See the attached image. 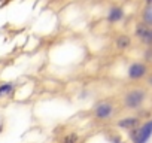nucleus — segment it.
Returning a JSON list of instances; mask_svg holds the SVG:
<instances>
[{
    "mask_svg": "<svg viewBox=\"0 0 152 143\" xmlns=\"http://www.w3.org/2000/svg\"><path fill=\"white\" fill-rule=\"evenodd\" d=\"M146 98H148V93L145 88H131L124 94L122 103L127 110H137L143 106Z\"/></svg>",
    "mask_w": 152,
    "mask_h": 143,
    "instance_id": "nucleus-1",
    "label": "nucleus"
},
{
    "mask_svg": "<svg viewBox=\"0 0 152 143\" xmlns=\"http://www.w3.org/2000/svg\"><path fill=\"white\" fill-rule=\"evenodd\" d=\"M128 137L133 143H148V140L152 137V119L146 121L137 128L130 130Z\"/></svg>",
    "mask_w": 152,
    "mask_h": 143,
    "instance_id": "nucleus-2",
    "label": "nucleus"
},
{
    "mask_svg": "<svg viewBox=\"0 0 152 143\" xmlns=\"http://www.w3.org/2000/svg\"><path fill=\"white\" fill-rule=\"evenodd\" d=\"M113 113H115V106H113V103H110V101L103 100V101H99V103L94 104L93 115H94V118L99 119V121L110 119V118L113 116Z\"/></svg>",
    "mask_w": 152,
    "mask_h": 143,
    "instance_id": "nucleus-3",
    "label": "nucleus"
},
{
    "mask_svg": "<svg viewBox=\"0 0 152 143\" xmlns=\"http://www.w3.org/2000/svg\"><path fill=\"white\" fill-rule=\"evenodd\" d=\"M148 73H149V67H148L146 63H142V61L131 63L128 70H127V76H128L130 81H140Z\"/></svg>",
    "mask_w": 152,
    "mask_h": 143,
    "instance_id": "nucleus-4",
    "label": "nucleus"
},
{
    "mask_svg": "<svg viewBox=\"0 0 152 143\" xmlns=\"http://www.w3.org/2000/svg\"><path fill=\"white\" fill-rule=\"evenodd\" d=\"M124 17H125L124 9L119 8V6H113V8H110V9L107 11L106 20H107V23H110V24H116V23L122 21Z\"/></svg>",
    "mask_w": 152,
    "mask_h": 143,
    "instance_id": "nucleus-5",
    "label": "nucleus"
},
{
    "mask_svg": "<svg viewBox=\"0 0 152 143\" xmlns=\"http://www.w3.org/2000/svg\"><path fill=\"white\" fill-rule=\"evenodd\" d=\"M116 127L130 131V130L139 127V118H137V116H125V118H121V119L116 122Z\"/></svg>",
    "mask_w": 152,
    "mask_h": 143,
    "instance_id": "nucleus-6",
    "label": "nucleus"
},
{
    "mask_svg": "<svg viewBox=\"0 0 152 143\" xmlns=\"http://www.w3.org/2000/svg\"><path fill=\"white\" fill-rule=\"evenodd\" d=\"M131 46V37L128 34H118L115 39V48L118 51H127Z\"/></svg>",
    "mask_w": 152,
    "mask_h": 143,
    "instance_id": "nucleus-7",
    "label": "nucleus"
},
{
    "mask_svg": "<svg viewBox=\"0 0 152 143\" xmlns=\"http://www.w3.org/2000/svg\"><path fill=\"white\" fill-rule=\"evenodd\" d=\"M15 90V84L12 82H5L0 85V98H5V97H9Z\"/></svg>",
    "mask_w": 152,
    "mask_h": 143,
    "instance_id": "nucleus-8",
    "label": "nucleus"
},
{
    "mask_svg": "<svg viewBox=\"0 0 152 143\" xmlns=\"http://www.w3.org/2000/svg\"><path fill=\"white\" fill-rule=\"evenodd\" d=\"M149 28H151L149 26H146L145 23H142V21H140V23L136 26V28H134V36H136L139 40H142V39L145 37V34L148 33V30H149Z\"/></svg>",
    "mask_w": 152,
    "mask_h": 143,
    "instance_id": "nucleus-9",
    "label": "nucleus"
},
{
    "mask_svg": "<svg viewBox=\"0 0 152 143\" xmlns=\"http://www.w3.org/2000/svg\"><path fill=\"white\" fill-rule=\"evenodd\" d=\"M61 143H79V134L75 131H70V133L63 136Z\"/></svg>",
    "mask_w": 152,
    "mask_h": 143,
    "instance_id": "nucleus-10",
    "label": "nucleus"
},
{
    "mask_svg": "<svg viewBox=\"0 0 152 143\" xmlns=\"http://www.w3.org/2000/svg\"><path fill=\"white\" fill-rule=\"evenodd\" d=\"M142 23H145L146 26L152 27V8H151V6H148V8L145 9V12H143V20H142Z\"/></svg>",
    "mask_w": 152,
    "mask_h": 143,
    "instance_id": "nucleus-11",
    "label": "nucleus"
},
{
    "mask_svg": "<svg viewBox=\"0 0 152 143\" xmlns=\"http://www.w3.org/2000/svg\"><path fill=\"white\" fill-rule=\"evenodd\" d=\"M140 42H142L143 45H146V46H151V45H152V27L148 30V33L145 34V37H143Z\"/></svg>",
    "mask_w": 152,
    "mask_h": 143,
    "instance_id": "nucleus-12",
    "label": "nucleus"
},
{
    "mask_svg": "<svg viewBox=\"0 0 152 143\" xmlns=\"http://www.w3.org/2000/svg\"><path fill=\"white\" fill-rule=\"evenodd\" d=\"M107 140H109V143H124V140H122V137H121L119 134H116V133H113V134H110V136L107 137Z\"/></svg>",
    "mask_w": 152,
    "mask_h": 143,
    "instance_id": "nucleus-13",
    "label": "nucleus"
},
{
    "mask_svg": "<svg viewBox=\"0 0 152 143\" xmlns=\"http://www.w3.org/2000/svg\"><path fill=\"white\" fill-rule=\"evenodd\" d=\"M146 2V5H152V0H145Z\"/></svg>",
    "mask_w": 152,
    "mask_h": 143,
    "instance_id": "nucleus-14",
    "label": "nucleus"
},
{
    "mask_svg": "<svg viewBox=\"0 0 152 143\" xmlns=\"http://www.w3.org/2000/svg\"><path fill=\"white\" fill-rule=\"evenodd\" d=\"M151 85H152V79H151Z\"/></svg>",
    "mask_w": 152,
    "mask_h": 143,
    "instance_id": "nucleus-15",
    "label": "nucleus"
}]
</instances>
